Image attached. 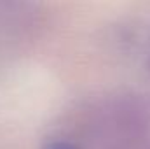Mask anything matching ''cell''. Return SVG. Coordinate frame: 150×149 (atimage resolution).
<instances>
[{
  "label": "cell",
  "instance_id": "6da1fadb",
  "mask_svg": "<svg viewBox=\"0 0 150 149\" xmlns=\"http://www.w3.org/2000/svg\"><path fill=\"white\" fill-rule=\"evenodd\" d=\"M49 149H74L70 144H65V142H58V144H52Z\"/></svg>",
  "mask_w": 150,
  "mask_h": 149
}]
</instances>
